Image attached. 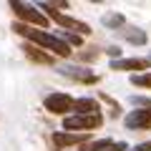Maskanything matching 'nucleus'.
Instances as JSON below:
<instances>
[{"instance_id": "f257e3e1", "label": "nucleus", "mask_w": 151, "mask_h": 151, "mask_svg": "<svg viewBox=\"0 0 151 151\" xmlns=\"http://www.w3.org/2000/svg\"><path fill=\"white\" fill-rule=\"evenodd\" d=\"M13 30H15L18 35L28 38L30 43H35V45H40V48L50 50V53L58 55V58H68V55L73 53V48H70L60 35H50V33H45L43 28L35 30V25H28V23H20V20H18V23H13Z\"/></svg>"}, {"instance_id": "f03ea898", "label": "nucleus", "mask_w": 151, "mask_h": 151, "mask_svg": "<svg viewBox=\"0 0 151 151\" xmlns=\"http://www.w3.org/2000/svg\"><path fill=\"white\" fill-rule=\"evenodd\" d=\"M10 10L15 13V18H20V23H28V25H38V28H48V15H43L40 10H35L33 5L23 3V0H8Z\"/></svg>"}, {"instance_id": "7ed1b4c3", "label": "nucleus", "mask_w": 151, "mask_h": 151, "mask_svg": "<svg viewBox=\"0 0 151 151\" xmlns=\"http://www.w3.org/2000/svg\"><path fill=\"white\" fill-rule=\"evenodd\" d=\"M103 124V113H70L63 116V129L65 131H91Z\"/></svg>"}, {"instance_id": "20e7f679", "label": "nucleus", "mask_w": 151, "mask_h": 151, "mask_svg": "<svg viewBox=\"0 0 151 151\" xmlns=\"http://www.w3.org/2000/svg\"><path fill=\"white\" fill-rule=\"evenodd\" d=\"M40 10H45V15H48L53 23H58L60 28L76 30V33H81V35H91V28H88L83 20H76V18H68V15H63V13H60V10H55L53 5H40Z\"/></svg>"}, {"instance_id": "39448f33", "label": "nucleus", "mask_w": 151, "mask_h": 151, "mask_svg": "<svg viewBox=\"0 0 151 151\" xmlns=\"http://www.w3.org/2000/svg\"><path fill=\"white\" fill-rule=\"evenodd\" d=\"M43 106H45V111L53 113V116H68L76 108V98H70L68 93H50V96H45Z\"/></svg>"}, {"instance_id": "423d86ee", "label": "nucleus", "mask_w": 151, "mask_h": 151, "mask_svg": "<svg viewBox=\"0 0 151 151\" xmlns=\"http://www.w3.org/2000/svg\"><path fill=\"white\" fill-rule=\"evenodd\" d=\"M124 126L129 131H146V129H151V106L129 111L126 119H124Z\"/></svg>"}, {"instance_id": "0eeeda50", "label": "nucleus", "mask_w": 151, "mask_h": 151, "mask_svg": "<svg viewBox=\"0 0 151 151\" xmlns=\"http://www.w3.org/2000/svg\"><path fill=\"white\" fill-rule=\"evenodd\" d=\"M91 139L88 131H55L53 134V146L55 149H65V146H73V144H86Z\"/></svg>"}, {"instance_id": "6e6552de", "label": "nucleus", "mask_w": 151, "mask_h": 151, "mask_svg": "<svg viewBox=\"0 0 151 151\" xmlns=\"http://www.w3.org/2000/svg\"><path fill=\"white\" fill-rule=\"evenodd\" d=\"M151 60L149 58H113L111 60V70H149Z\"/></svg>"}, {"instance_id": "1a4fd4ad", "label": "nucleus", "mask_w": 151, "mask_h": 151, "mask_svg": "<svg viewBox=\"0 0 151 151\" xmlns=\"http://www.w3.org/2000/svg\"><path fill=\"white\" fill-rule=\"evenodd\" d=\"M60 76L70 78V81H78V83H98V76L91 73V70H83V68H70V65H63L58 68Z\"/></svg>"}, {"instance_id": "9d476101", "label": "nucleus", "mask_w": 151, "mask_h": 151, "mask_svg": "<svg viewBox=\"0 0 151 151\" xmlns=\"http://www.w3.org/2000/svg\"><path fill=\"white\" fill-rule=\"evenodd\" d=\"M23 50H25V55L33 60V63H40V65H50V63H53V55L43 53L35 43H25V45H23Z\"/></svg>"}, {"instance_id": "9b49d317", "label": "nucleus", "mask_w": 151, "mask_h": 151, "mask_svg": "<svg viewBox=\"0 0 151 151\" xmlns=\"http://www.w3.org/2000/svg\"><path fill=\"white\" fill-rule=\"evenodd\" d=\"M73 113H101V106L96 98H76Z\"/></svg>"}, {"instance_id": "f8f14e48", "label": "nucleus", "mask_w": 151, "mask_h": 151, "mask_svg": "<svg viewBox=\"0 0 151 151\" xmlns=\"http://www.w3.org/2000/svg\"><path fill=\"white\" fill-rule=\"evenodd\" d=\"M124 38L129 40V43H134V45H144L146 40H149V35H146L144 30H139V28H129V30H124Z\"/></svg>"}, {"instance_id": "ddd939ff", "label": "nucleus", "mask_w": 151, "mask_h": 151, "mask_svg": "<svg viewBox=\"0 0 151 151\" xmlns=\"http://www.w3.org/2000/svg\"><path fill=\"white\" fill-rule=\"evenodd\" d=\"M103 25L116 30V28H124L126 25V18L121 15V13H108V15H103Z\"/></svg>"}, {"instance_id": "4468645a", "label": "nucleus", "mask_w": 151, "mask_h": 151, "mask_svg": "<svg viewBox=\"0 0 151 151\" xmlns=\"http://www.w3.org/2000/svg\"><path fill=\"white\" fill-rule=\"evenodd\" d=\"M131 83L139 88H151V70H144V73H134L131 76Z\"/></svg>"}, {"instance_id": "2eb2a0df", "label": "nucleus", "mask_w": 151, "mask_h": 151, "mask_svg": "<svg viewBox=\"0 0 151 151\" xmlns=\"http://www.w3.org/2000/svg\"><path fill=\"white\" fill-rule=\"evenodd\" d=\"M60 38H63L70 48H81V45H83V35H81V33H68V30H63V33H60Z\"/></svg>"}, {"instance_id": "dca6fc26", "label": "nucleus", "mask_w": 151, "mask_h": 151, "mask_svg": "<svg viewBox=\"0 0 151 151\" xmlns=\"http://www.w3.org/2000/svg\"><path fill=\"white\" fill-rule=\"evenodd\" d=\"M113 144H116L113 139H101V141H93V144H88L86 151H111Z\"/></svg>"}, {"instance_id": "f3484780", "label": "nucleus", "mask_w": 151, "mask_h": 151, "mask_svg": "<svg viewBox=\"0 0 151 151\" xmlns=\"http://www.w3.org/2000/svg\"><path fill=\"white\" fill-rule=\"evenodd\" d=\"M131 103H134L136 108H146V106H151V98H146V96H131Z\"/></svg>"}, {"instance_id": "a211bd4d", "label": "nucleus", "mask_w": 151, "mask_h": 151, "mask_svg": "<svg viewBox=\"0 0 151 151\" xmlns=\"http://www.w3.org/2000/svg\"><path fill=\"white\" fill-rule=\"evenodd\" d=\"M134 151H151V139H149V141H141V144H136Z\"/></svg>"}, {"instance_id": "6ab92c4d", "label": "nucleus", "mask_w": 151, "mask_h": 151, "mask_svg": "<svg viewBox=\"0 0 151 151\" xmlns=\"http://www.w3.org/2000/svg\"><path fill=\"white\" fill-rule=\"evenodd\" d=\"M106 53L111 55V58H119V55H121V48H119V45H111V48H106Z\"/></svg>"}, {"instance_id": "aec40b11", "label": "nucleus", "mask_w": 151, "mask_h": 151, "mask_svg": "<svg viewBox=\"0 0 151 151\" xmlns=\"http://www.w3.org/2000/svg\"><path fill=\"white\" fill-rule=\"evenodd\" d=\"M129 149V144H126V141H116V144L111 146V151H126Z\"/></svg>"}, {"instance_id": "412c9836", "label": "nucleus", "mask_w": 151, "mask_h": 151, "mask_svg": "<svg viewBox=\"0 0 151 151\" xmlns=\"http://www.w3.org/2000/svg\"><path fill=\"white\" fill-rule=\"evenodd\" d=\"M53 5H58V8H68V0H50Z\"/></svg>"}, {"instance_id": "4be33fe9", "label": "nucleus", "mask_w": 151, "mask_h": 151, "mask_svg": "<svg viewBox=\"0 0 151 151\" xmlns=\"http://www.w3.org/2000/svg\"><path fill=\"white\" fill-rule=\"evenodd\" d=\"M88 3H103V0H88Z\"/></svg>"}]
</instances>
